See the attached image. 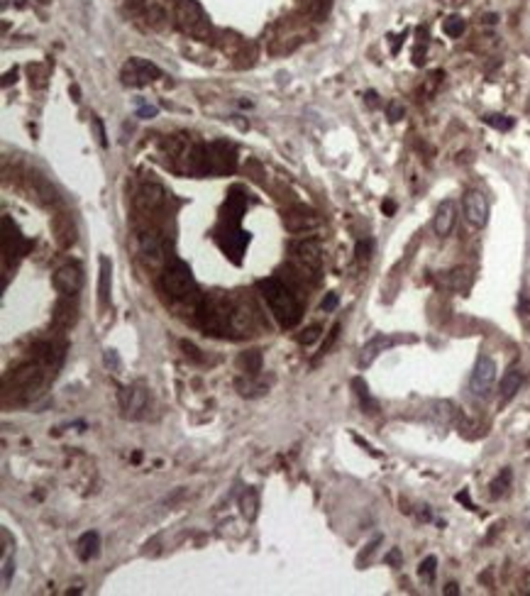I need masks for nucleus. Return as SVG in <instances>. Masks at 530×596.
Segmentation results:
<instances>
[{
  "instance_id": "obj_16",
  "label": "nucleus",
  "mask_w": 530,
  "mask_h": 596,
  "mask_svg": "<svg viewBox=\"0 0 530 596\" xmlns=\"http://www.w3.org/2000/svg\"><path fill=\"white\" fill-rule=\"evenodd\" d=\"M218 242H220V247H223L225 254L232 257L234 264H240L242 252H245V247L250 245V233L240 230L237 225H228V230L218 235Z\"/></svg>"
},
{
  "instance_id": "obj_51",
  "label": "nucleus",
  "mask_w": 530,
  "mask_h": 596,
  "mask_svg": "<svg viewBox=\"0 0 530 596\" xmlns=\"http://www.w3.org/2000/svg\"><path fill=\"white\" fill-rule=\"evenodd\" d=\"M367 101L372 103V106H376V93H367Z\"/></svg>"
},
{
  "instance_id": "obj_12",
  "label": "nucleus",
  "mask_w": 530,
  "mask_h": 596,
  "mask_svg": "<svg viewBox=\"0 0 530 596\" xmlns=\"http://www.w3.org/2000/svg\"><path fill=\"white\" fill-rule=\"evenodd\" d=\"M25 189H27L29 198H32L34 203H39V206L49 208V206H56V203H59L56 189L37 171H29L27 176H25Z\"/></svg>"
},
{
  "instance_id": "obj_29",
  "label": "nucleus",
  "mask_w": 530,
  "mask_h": 596,
  "mask_svg": "<svg viewBox=\"0 0 530 596\" xmlns=\"http://www.w3.org/2000/svg\"><path fill=\"white\" fill-rule=\"evenodd\" d=\"M352 386H354V391H357V396H359V403H362V408L367 413H376L379 411V406H376V401L374 398H372V394H369V389H367V384H364L362 379H354L352 381Z\"/></svg>"
},
{
  "instance_id": "obj_41",
  "label": "nucleus",
  "mask_w": 530,
  "mask_h": 596,
  "mask_svg": "<svg viewBox=\"0 0 530 596\" xmlns=\"http://www.w3.org/2000/svg\"><path fill=\"white\" fill-rule=\"evenodd\" d=\"M156 106H147V103H140V106H137V117H142V120H149V117H154L156 115Z\"/></svg>"
},
{
  "instance_id": "obj_19",
  "label": "nucleus",
  "mask_w": 530,
  "mask_h": 596,
  "mask_svg": "<svg viewBox=\"0 0 530 596\" xmlns=\"http://www.w3.org/2000/svg\"><path fill=\"white\" fill-rule=\"evenodd\" d=\"M51 233H54L56 245L62 250H69V247L76 245V225H73L71 215L67 213H56L54 220H51Z\"/></svg>"
},
{
  "instance_id": "obj_7",
  "label": "nucleus",
  "mask_w": 530,
  "mask_h": 596,
  "mask_svg": "<svg viewBox=\"0 0 530 596\" xmlns=\"http://www.w3.org/2000/svg\"><path fill=\"white\" fill-rule=\"evenodd\" d=\"M117 401H120V411H123V416L128 420H142L149 416L152 396L142 384L120 386V391H117Z\"/></svg>"
},
{
  "instance_id": "obj_34",
  "label": "nucleus",
  "mask_w": 530,
  "mask_h": 596,
  "mask_svg": "<svg viewBox=\"0 0 530 596\" xmlns=\"http://www.w3.org/2000/svg\"><path fill=\"white\" fill-rule=\"evenodd\" d=\"M29 84H32L34 88H45L47 86V69L39 67V64L29 67Z\"/></svg>"
},
{
  "instance_id": "obj_27",
  "label": "nucleus",
  "mask_w": 530,
  "mask_h": 596,
  "mask_svg": "<svg viewBox=\"0 0 530 596\" xmlns=\"http://www.w3.org/2000/svg\"><path fill=\"white\" fill-rule=\"evenodd\" d=\"M234 386H237L240 396H247V398H257V396L267 394V384L262 379H257V377H250V374L240 377V379L234 381Z\"/></svg>"
},
{
  "instance_id": "obj_52",
  "label": "nucleus",
  "mask_w": 530,
  "mask_h": 596,
  "mask_svg": "<svg viewBox=\"0 0 530 596\" xmlns=\"http://www.w3.org/2000/svg\"><path fill=\"white\" fill-rule=\"evenodd\" d=\"M37 3H42V5H49L51 0H37Z\"/></svg>"
},
{
  "instance_id": "obj_45",
  "label": "nucleus",
  "mask_w": 530,
  "mask_h": 596,
  "mask_svg": "<svg viewBox=\"0 0 530 596\" xmlns=\"http://www.w3.org/2000/svg\"><path fill=\"white\" fill-rule=\"evenodd\" d=\"M386 562L394 564V567H396V564H401V550H396V547H394V550L386 555Z\"/></svg>"
},
{
  "instance_id": "obj_28",
  "label": "nucleus",
  "mask_w": 530,
  "mask_h": 596,
  "mask_svg": "<svg viewBox=\"0 0 530 596\" xmlns=\"http://www.w3.org/2000/svg\"><path fill=\"white\" fill-rule=\"evenodd\" d=\"M257 508H259V491L257 489H245V494L240 496V511L247 521L257 518Z\"/></svg>"
},
{
  "instance_id": "obj_35",
  "label": "nucleus",
  "mask_w": 530,
  "mask_h": 596,
  "mask_svg": "<svg viewBox=\"0 0 530 596\" xmlns=\"http://www.w3.org/2000/svg\"><path fill=\"white\" fill-rule=\"evenodd\" d=\"M435 567H437V558H435V555H428V558H425L423 562H420L418 574L423 577V580L430 582L433 577H435Z\"/></svg>"
},
{
  "instance_id": "obj_2",
  "label": "nucleus",
  "mask_w": 530,
  "mask_h": 596,
  "mask_svg": "<svg viewBox=\"0 0 530 596\" xmlns=\"http://www.w3.org/2000/svg\"><path fill=\"white\" fill-rule=\"evenodd\" d=\"M257 289L281 328L291 330L301 323L303 303L301 298H298L296 289H293L289 281L279 279V276H267V279L257 281Z\"/></svg>"
},
{
  "instance_id": "obj_18",
  "label": "nucleus",
  "mask_w": 530,
  "mask_h": 596,
  "mask_svg": "<svg viewBox=\"0 0 530 596\" xmlns=\"http://www.w3.org/2000/svg\"><path fill=\"white\" fill-rule=\"evenodd\" d=\"M64 350H67V347L59 345V342H54V340H39V342H34L29 352H32V359L47 364V367H51L56 372L59 364H62V359H64Z\"/></svg>"
},
{
  "instance_id": "obj_47",
  "label": "nucleus",
  "mask_w": 530,
  "mask_h": 596,
  "mask_svg": "<svg viewBox=\"0 0 530 596\" xmlns=\"http://www.w3.org/2000/svg\"><path fill=\"white\" fill-rule=\"evenodd\" d=\"M381 211H384L386 215H394V213H396V203H394V201H384V203H381Z\"/></svg>"
},
{
  "instance_id": "obj_26",
  "label": "nucleus",
  "mask_w": 530,
  "mask_h": 596,
  "mask_svg": "<svg viewBox=\"0 0 530 596\" xmlns=\"http://www.w3.org/2000/svg\"><path fill=\"white\" fill-rule=\"evenodd\" d=\"M101 264V279H98V298H101L103 306L110 303V279H112V264L108 257H101L98 259Z\"/></svg>"
},
{
  "instance_id": "obj_31",
  "label": "nucleus",
  "mask_w": 530,
  "mask_h": 596,
  "mask_svg": "<svg viewBox=\"0 0 530 596\" xmlns=\"http://www.w3.org/2000/svg\"><path fill=\"white\" fill-rule=\"evenodd\" d=\"M484 123L489 125V128L501 130V132H506V130L514 128V117H506V115H496V112H489V115H484Z\"/></svg>"
},
{
  "instance_id": "obj_48",
  "label": "nucleus",
  "mask_w": 530,
  "mask_h": 596,
  "mask_svg": "<svg viewBox=\"0 0 530 596\" xmlns=\"http://www.w3.org/2000/svg\"><path fill=\"white\" fill-rule=\"evenodd\" d=\"M445 594H450V596H457V594H459V586L455 584V582H450V584L445 586Z\"/></svg>"
},
{
  "instance_id": "obj_33",
  "label": "nucleus",
  "mask_w": 530,
  "mask_h": 596,
  "mask_svg": "<svg viewBox=\"0 0 530 596\" xmlns=\"http://www.w3.org/2000/svg\"><path fill=\"white\" fill-rule=\"evenodd\" d=\"M303 8L311 12L313 17H323L330 10V0H303Z\"/></svg>"
},
{
  "instance_id": "obj_49",
  "label": "nucleus",
  "mask_w": 530,
  "mask_h": 596,
  "mask_svg": "<svg viewBox=\"0 0 530 596\" xmlns=\"http://www.w3.org/2000/svg\"><path fill=\"white\" fill-rule=\"evenodd\" d=\"M15 5V8H25V3H27V0H3V5Z\"/></svg>"
},
{
  "instance_id": "obj_44",
  "label": "nucleus",
  "mask_w": 530,
  "mask_h": 596,
  "mask_svg": "<svg viewBox=\"0 0 530 596\" xmlns=\"http://www.w3.org/2000/svg\"><path fill=\"white\" fill-rule=\"evenodd\" d=\"M93 125H95V132H98V142H101V147H108V140H106V130H103V123L98 120V117H93Z\"/></svg>"
},
{
  "instance_id": "obj_10",
  "label": "nucleus",
  "mask_w": 530,
  "mask_h": 596,
  "mask_svg": "<svg viewBox=\"0 0 530 596\" xmlns=\"http://www.w3.org/2000/svg\"><path fill=\"white\" fill-rule=\"evenodd\" d=\"M29 250V242L25 240L20 230L10 223V217H3V264L5 269L10 267V262L15 264L20 257H25V252Z\"/></svg>"
},
{
  "instance_id": "obj_20",
  "label": "nucleus",
  "mask_w": 530,
  "mask_h": 596,
  "mask_svg": "<svg viewBox=\"0 0 530 596\" xmlns=\"http://www.w3.org/2000/svg\"><path fill=\"white\" fill-rule=\"evenodd\" d=\"M455 220H457V206H455L453 201H442L440 206H437L435 220H433L435 235H440V237H447V235L453 233Z\"/></svg>"
},
{
  "instance_id": "obj_43",
  "label": "nucleus",
  "mask_w": 530,
  "mask_h": 596,
  "mask_svg": "<svg viewBox=\"0 0 530 596\" xmlns=\"http://www.w3.org/2000/svg\"><path fill=\"white\" fill-rule=\"evenodd\" d=\"M320 308H323V311H335V308H337V294L325 296L323 303H320Z\"/></svg>"
},
{
  "instance_id": "obj_1",
  "label": "nucleus",
  "mask_w": 530,
  "mask_h": 596,
  "mask_svg": "<svg viewBox=\"0 0 530 596\" xmlns=\"http://www.w3.org/2000/svg\"><path fill=\"white\" fill-rule=\"evenodd\" d=\"M54 377V369L47 364L29 359V362L15 367L3 379V406H27L37 398L49 379Z\"/></svg>"
},
{
  "instance_id": "obj_11",
  "label": "nucleus",
  "mask_w": 530,
  "mask_h": 596,
  "mask_svg": "<svg viewBox=\"0 0 530 596\" xmlns=\"http://www.w3.org/2000/svg\"><path fill=\"white\" fill-rule=\"evenodd\" d=\"M237 164V152L228 142H213L208 145V171L210 176H223L230 174Z\"/></svg>"
},
{
  "instance_id": "obj_8",
  "label": "nucleus",
  "mask_w": 530,
  "mask_h": 596,
  "mask_svg": "<svg viewBox=\"0 0 530 596\" xmlns=\"http://www.w3.org/2000/svg\"><path fill=\"white\" fill-rule=\"evenodd\" d=\"M120 78L123 84L130 86V88H142V86H149L152 81L162 78V69L156 64L147 62V59H140V56H132L123 64L120 69Z\"/></svg>"
},
{
  "instance_id": "obj_23",
  "label": "nucleus",
  "mask_w": 530,
  "mask_h": 596,
  "mask_svg": "<svg viewBox=\"0 0 530 596\" xmlns=\"http://www.w3.org/2000/svg\"><path fill=\"white\" fill-rule=\"evenodd\" d=\"M98 552H101V535L95 533V530H88L78 538V558L84 560V562H91L93 558H98Z\"/></svg>"
},
{
  "instance_id": "obj_36",
  "label": "nucleus",
  "mask_w": 530,
  "mask_h": 596,
  "mask_svg": "<svg viewBox=\"0 0 530 596\" xmlns=\"http://www.w3.org/2000/svg\"><path fill=\"white\" fill-rule=\"evenodd\" d=\"M337 337H340V323H335V325H333V328H330L328 337H325V342H323V345H320L318 357H325V355H328V352L333 350V345H335V342H337Z\"/></svg>"
},
{
  "instance_id": "obj_17",
  "label": "nucleus",
  "mask_w": 530,
  "mask_h": 596,
  "mask_svg": "<svg viewBox=\"0 0 530 596\" xmlns=\"http://www.w3.org/2000/svg\"><path fill=\"white\" fill-rule=\"evenodd\" d=\"M78 320V303L76 296H62L51 313V323L56 330H71Z\"/></svg>"
},
{
  "instance_id": "obj_13",
  "label": "nucleus",
  "mask_w": 530,
  "mask_h": 596,
  "mask_svg": "<svg viewBox=\"0 0 530 596\" xmlns=\"http://www.w3.org/2000/svg\"><path fill=\"white\" fill-rule=\"evenodd\" d=\"M320 225V215L311 208H303V206H296V208H289L284 213V228L289 233H311Z\"/></svg>"
},
{
  "instance_id": "obj_25",
  "label": "nucleus",
  "mask_w": 530,
  "mask_h": 596,
  "mask_svg": "<svg viewBox=\"0 0 530 596\" xmlns=\"http://www.w3.org/2000/svg\"><path fill=\"white\" fill-rule=\"evenodd\" d=\"M262 364H264V357L259 350H247L237 357V367H240L242 374H250V377H259L262 372Z\"/></svg>"
},
{
  "instance_id": "obj_6",
  "label": "nucleus",
  "mask_w": 530,
  "mask_h": 596,
  "mask_svg": "<svg viewBox=\"0 0 530 596\" xmlns=\"http://www.w3.org/2000/svg\"><path fill=\"white\" fill-rule=\"evenodd\" d=\"M173 17H176V25H179L186 34H191V37L203 39L210 34V25H208L206 12H203V8L198 5L195 0H176Z\"/></svg>"
},
{
  "instance_id": "obj_5",
  "label": "nucleus",
  "mask_w": 530,
  "mask_h": 596,
  "mask_svg": "<svg viewBox=\"0 0 530 596\" xmlns=\"http://www.w3.org/2000/svg\"><path fill=\"white\" fill-rule=\"evenodd\" d=\"M291 257L298 267V274L303 279L311 276L313 281L318 279L320 269H323V247L318 240H298L291 242Z\"/></svg>"
},
{
  "instance_id": "obj_40",
  "label": "nucleus",
  "mask_w": 530,
  "mask_h": 596,
  "mask_svg": "<svg viewBox=\"0 0 530 596\" xmlns=\"http://www.w3.org/2000/svg\"><path fill=\"white\" fill-rule=\"evenodd\" d=\"M386 112H389V120H391V123H398V120L403 117V106H401V103L394 101V103H389V110H386Z\"/></svg>"
},
{
  "instance_id": "obj_42",
  "label": "nucleus",
  "mask_w": 530,
  "mask_h": 596,
  "mask_svg": "<svg viewBox=\"0 0 530 596\" xmlns=\"http://www.w3.org/2000/svg\"><path fill=\"white\" fill-rule=\"evenodd\" d=\"M181 350H184V355L186 357H191V359H201V355H198V347L195 345H191V342H186V340H181Z\"/></svg>"
},
{
  "instance_id": "obj_15",
  "label": "nucleus",
  "mask_w": 530,
  "mask_h": 596,
  "mask_svg": "<svg viewBox=\"0 0 530 596\" xmlns=\"http://www.w3.org/2000/svg\"><path fill=\"white\" fill-rule=\"evenodd\" d=\"M464 217L472 228H484L486 220H489V203H486L484 193L479 191H467L464 193Z\"/></svg>"
},
{
  "instance_id": "obj_37",
  "label": "nucleus",
  "mask_w": 530,
  "mask_h": 596,
  "mask_svg": "<svg viewBox=\"0 0 530 596\" xmlns=\"http://www.w3.org/2000/svg\"><path fill=\"white\" fill-rule=\"evenodd\" d=\"M354 254H357V262H369V257H372V240H359L357 247H354Z\"/></svg>"
},
{
  "instance_id": "obj_30",
  "label": "nucleus",
  "mask_w": 530,
  "mask_h": 596,
  "mask_svg": "<svg viewBox=\"0 0 530 596\" xmlns=\"http://www.w3.org/2000/svg\"><path fill=\"white\" fill-rule=\"evenodd\" d=\"M464 27H467V25H464V20L459 15H450L445 20V23H442V32L447 34V37H453V39H457V37H462L464 34Z\"/></svg>"
},
{
  "instance_id": "obj_24",
  "label": "nucleus",
  "mask_w": 530,
  "mask_h": 596,
  "mask_svg": "<svg viewBox=\"0 0 530 596\" xmlns=\"http://www.w3.org/2000/svg\"><path fill=\"white\" fill-rule=\"evenodd\" d=\"M520 386H523V372H520V369H508L506 377L501 379V386H498L501 401H511L520 391Z\"/></svg>"
},
{
  "instance_id": "obj_38",
  "label": "nucleus",
  "mask_w": 530,
  "mask_h": 596,
  "mask_svg": "<svg viewBox=\"0 0 530 596\" xmlns=\"http://www.w3.org/2000/svg\"><path fill=\"white\" fill-rule=\"evenodd\" d=\"M318 337H320V328L313 325V328H308L303 335H298V342H301V345H311V342H315Z\"/></svg>"
},
{
  "instance_id": "obj_22",
  "label": "nucleus",
  "mask_w": 530,
  "mask_h": 596,
  "mask_svg": "<svg viewBox=\"0 0 530 596\" xmlns=\"http://www.w3.org/2000/svg\"><path fill=\"white\" fill-rule=\"evenodd\" d=\"M245 213V195H240V189H232L223 208V220L228 225H240V217Z\"/></svg>"
},
{
  "instance_id": "obj_3",
  "label": "nucleus",
  "mask_w": 530,
  "mask_h": 596,
  "mask_svg": "<svg viewBox=\"0 0 530 596\" xmlns=\"http://www.w3.org/2000/svg\"><path fill=\"white\" fill-rule=\"evenodd\" d=\"M162 291L179 306H189L191 320H198V311H201L203 296L198 294V286L191 269L184 262H171L164 267L162 272Z\"/></svg>"
},
{
  "instance_id": "obj_53",
  "label": "nucleus",
  "mask_w": 530,
  "mask_h": 596,
  "mask_svg": "<svg viewBox=\"0 0 530 596\" xmlns=\"http://www.w3.org/2000/svg\"><path fill=\"white\" fill-rule=\"evenodd\" d=\"M134 3H140V0H134Z\"/></svg>"
},
{
  "instance_id": "obj_4",
  "label": "nucleus",
  "mask_w": 530,
  "mask_h": 596,
  "mask_svg": "<svg viewBox=\"0 0 530 596\" xmlns=\"http://www.w3.org/2000/svg\"><path fill=\"white\" fill-rule=\"evenodd\" d=\"M164 203H167V191H164L162 184H154V181L142 184L140 191L134 193V213L140 217L137 228H140V225H145V228H156V217L164 211Z\"/></svg>"
},
{
  "instance_id": "obj_9",
  "label": "nucleus",
  "mask_w": 530,
  "mask_h": 596,
  "mask_svg": "<svg viewBox=\"0 0 530 596\" xmlns=\"http://www.w3.org/2000/svg\"><path fill=\"white\" fill-rule=\"evenodd\" d=\"M494 381H496V362L492 357H479L472 369V377H469V391L474 398H486L492 394Z\"/></svg>"
},
{
  "instance_id": "obj_32",
  "label": "nucleus",
  "mask_w": 530,
  "mask_h": 596,
  "mask_svg": "<svg viewBox=\"0 0 530 596\" xmlns=\"http://www.w3.org/2000/svg\"><path fill=\"white\" fill-rule=\"evenodd\" d=\"M508 484H511V469H501V474H498L496 479L492 481V496H494V499H498V496L506 494Z\"/></svg>"
},
{
  "instance_id": "obj_46",
  "label": "nucleus",
  "mask_w": 530,
  "mask_h": 596,
  "mask_svg": "<svg viewBox=\"0 0 530 596\" xmlns=\"http://www.w3.org/2000/svg\"><path fill=\"white\" fill-rule=\"evenodd\" d=\"M457 501L464 503V506H469V508H474V503H472V499H469V491H459V494H457Z\"/></svg>"
},
{
  "instance_id": "obj_14",
  "label": "nucleus",
  "mask_w": 530,
  "mask_h": 596,
  "mask_svg": "<svg viewBox=\"0 0 530 596\" xmlns=\"http://www.w3.org/2000/svg\"><path fill=\"white\" fill-rule=\"evenodd\" d=\"M54 289L62 296H76L84 289V269L78 264H64L54 274Z\"/></svg>"
},
{
  "instance_id": "obj_39",
  "label": "nucleus",
  "mask_w": 530,
  "mask_h": 596,
  "mask_svg": "<svg viewBox=\"0 0 530 596\" xmlns=\"http://www.w3.org/2000/svg\"><path fill=\"white\" fill-rule=\"evenodd\" d=\"M15 574V562H12V558H3V586L10 584V577Z\"/></svg>"
},
{
  "instance_id": "obj_50",
  "label": "nucleus",
  "mask_w": 530,
  "mask_h": 596,
  "mask_svg": "<svg viewBox=\"0 0 530 596\" xmlns=\"http://www.w3.org/2000/svg\"><path fill=\"white\" fill-rule=\"evenodd\" d=\"M71 95H73V101H76V103L81 101V98H78V95H81V93H78V86H71Z\"/></svg>"
},
{
  "instance_id": "obj_21",
  "label": "nucleus",
  "mask_w": 530,
  "mask_h": 596,
  "mask_svg": "<svg viewBox=\"0 0 530 596\" xmlns=\"http://www.w3.org/2000/svg\"><path fill=\"white\" fill-rule=\"evenodd\" d=\"M394 342H396V340H394V337H389V335H374V337H372V340L362 347V355H359V367H369V364L374 362L381 352L389 350Z\"/></svg>"
}]
</instances>
